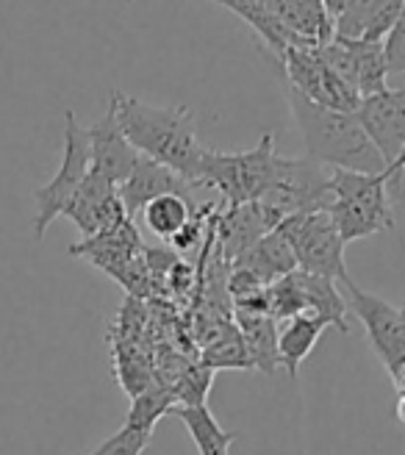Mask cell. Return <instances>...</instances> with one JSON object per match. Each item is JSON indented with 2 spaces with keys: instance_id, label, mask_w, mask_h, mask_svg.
<instances>
[{
  "instance_id": "obj_20",
  "label": "cell",
  "mask_w": 405,
  "mask_h": 455,
  "mask_svg": "<svg viewBox=\"0 0 405 455\" xmlns=\"http://www.w3.org/2000/svg\"><path fill=\"white\" fill-rule=\"evenodd\" d=\"M222 6H228L234 14H239L247 26H250L261 42L266 44L269 51H273L281 61V56L291 48H298L295 39H291V34L281 26L278 17L269 12L266 6V0H228V4H222Z\"/></svg>"
},
{
  "instance_id": "obj_25",
  "label": "cell",
  "mask_w": 405,
  "mask_h": 455,
  "mask_svg": "<svg viewBox=\"0 0 405 455\" xmlns=\"http://www.w3.org/2000/svg\"><path fill=\"white\" fill-rule=\"evenodd\" d=\"M175 408V397L170 392V386L159 383H150L142 395L133 397L131 403V411L125 417V427H133V430H145V434H153L155 422H159L164 414H170Z\"/></svg>"
},
{
  "instance_id": "obj_8",
  "label": "cell",
  "mask_w": 405,
  "mask_h": 455,
  "mask_svg": "<svg viewBox=\"0 0 405 455\" xmlns=\"http://www.w3.org/2000/svg\"><path fill=\"white\" fill-rule=\"evenodd\" d=\"M281 67H283L281 78L311 103L333 111H347V114H355L358 103H361V98L342 78H336V73L320 59L317 48L286 51L281 56Z\"/></svg>"
},
{
  "instance_id": "obj_13",
  "label": "cell",
  "mask_w": 405,
  "mask_h": 455,
  "mask_svg": "<svg viewBox=\"0 0 405 455\" xmlns=\"http://www.w3.org/2000/svg\"><path fill=\"white\" fill-rule=\"evenodd\" d=\"M89 136V158H92V172L106 178L108 184L120 187L123 180L131 175L133 164L139 162V153L131 148L125 133L117 123V108L115 100H108V108L103 117L86 128Z\"/></svg>"
},
{
  "instance_id": "obj_29",
  "label": "cell",
  "mask_w": 405,
  "mask_h": 455,
  "mask_svg": "<svg viewBox=\"0 0 405 455\" xmlns=\"http://www.w3.org/2000/svg\"><path fill=\"white\" fill-rule=\"evenodd\" d=\"M209 214H211L209 206H202L200 212H195V217L189 220V225L170 242L175 253H187V250H195V247H197V242H200V236H202V220H206Z\"/></svg>"
},
{
  "instance_id": "obj_2",
  "label": "cell",
  "mask_w": 405,
  "mask_h": 455,
  "mask_svg": "<svg viewBox=\"0 0 405 455\" xmlns=\"http://www.w3.org/2000/svg\"><path fill=\"white\" fill-rule=\"evenodd\" d=\"M283 92L289 100L291 117H295V125L303 136L306 158L328 170H347L364 175H380L389 170L355 114L333 111L311 103L300 92H295L286 81H283Z\"/></svg>"
},
{
  "instance_id": "obj_10",
  "label": "cell",
  "mask_w": 405,
  "mask_h": 455,
  "mask_svg": "<svg viewBox=\"0 0 405 455\" xmlns=\"http://www.w3.org/2000/svg\"><path fill=\"white\" fill-rule=\"evenodd\" d=\"M355 117L386 167H392L405 148V84L364 98L355 108Z\"/></svg>"
},
{
  "instance_id": "obj_11",
  "label": "cell",
  "mask_w": 405,
  "mask_h": 455,
  "mask_svg": "<svg viewBox=\"0 0 405 455\" xmlns=\"http://www.w3.org/2000/svg\"><path fill=\"white\" fill-rule=\"evenodd\" d=\"M333 36L350 42H384L402 12V0H325Z\"/></svg>"
},
{
  "instance_id": "obj_14",
  "label": "cell",
  "mask_w": 405,
  "mask_h": 455,
  "mask_svg": "<svg viewBox=\"0 0 405 455\" xmlns=\"http://www.w3.org/2000/svg\"><path fill=\"white\" fill-rule=\"evenodd\" d=\"M192 192H195V187L187 178H181L178 172H172L170 167H164L159 162H150V158H145V156H139V162L133 164L131 175L117 187V195L123 200V209H125L128 220L137 217L155 197L181 195V197L192 200Z\"/></svg>"
},
{
  "instance_id": "obj_21",
  "label": "cell",
  "mask_w": 405,
  "mask_h": 455,
  "mask_svg": "<svg viewBox=\"0 0 405 455\" xmlns=\"http://www.w3.org/2000/svg\"><path fill=\"white\" fill-rule=\"evenodd\" d=\"M303 278V298H306V314L317 316L328 328H339L342 333H350V325L345 320V298L336 289V281L330 278H320V275H308V272H300Z\"/></svg>"
},
{
  "instance_id": "obj_27",
  "label": "cell",
  "mask_w": 405,
  "mask_h": 455,
  "mask_svg": "<svg viewBox=\"0 0 405 455\" xmlns=\"http://www.w3.org/2000/svg\"><path fill=\"white\" fill-rule=\"evenodd\" d=\"M153 434H145V430H133V427H120L115 436H108L98 450L86 452V455H142L150 444Z\"/></svg>"
},
{
  "instance_id": "obj_30",
  "label": "cell",
  "mask_w": 405,
  "mask_h": 455,
  "mask_svg": "<svg viewBox=\"0 0 405 455\" xmlns=\"http://www.w3.org/2000/svg\"><path fill=\"white\" fill-rule=\"evenodd\" d=\"M389 192L394 195L397 203H405V148L397 162L389 167Z\"/></svg>"
},
{
  "instance_id": "obj_18",
  "label": "cell",
  "mask_w": 405,
  "mask_h": 455,
  "mask_svg": "<svg viewBox=\"0 0 405 455\" xmlns=\"http://www.w3.org/2000/svg\"><path fill=\"white\" fill-rule=\"evenodd\" d=\"M170 417L187 425L200 455H231V444L239 439L236 430H225L206 405H175Z\"/></svg>"
},
{
  "instance_id": "obj_24",
  "label": "cell",
  "mask_w": 405,
  "mask_h": 455,
  "mask_svg": "<svg viewBox=\"0 0 405 455\" xmlns=\"http://www.w3.org/2000/svg\"><path fill=\"white\" fill-rule=\"evenodd\" d=\"M200 363L209 367L211 372L214 370H253L250 358H247V350H244V341L234 323H228L209 341V347L202 350Z\"/></svg>"
},
{
  "instance_id": "obj_7",
  "label": "cell",
  "mask_w": 405,
  "mask_h": 455,
  "mask_svg": "<svg viewBox=\"0 0 405 455\" xmlns=\"http://www.w3.org/2000/svg\"><path fill=\"white\" fill-rule=\"evenodd\" d=\"M92 167V158H89V136L86 128L78 125L75 114L67 111L64 114V156H61V167L59 172L48 180L44 187L34 192L36 200V217H34V236L42 239L44 231L51 228L53 220L64 217V212L70 209L73 197L83 187V180Z\"/></svg>"
},
{
  "instance_id": "obj_22",
  "label": "cell",
  "mask_w": 405,
  "mask_h": 455,
  "mask_svg": "<svg viewBox=\"0 0 405 455\" xmlns=\"http://www.w3.org/2000/svg\"><path fill=\"white\" fill-rule=\"evenodd\" d=\"M350 42V39H347ZM353 51V70H355V92L358 98L380 95L389 78V64L384 53V42H350Z\"/></svg>"
},
{
  "instance_id": "obj_15",
  "label": "cell",
  "mask_w": 405,
  "mask_h": 455,
  "mask_svg": "<svg viewBox=\"0 0 405 455\" xmlns=\"http://www.w3.org/2000/svg\"><path fill=\"white\" fill-rule=\"evenodd\" d=\"M266 6L298 48H322L333 39V20L325 0H266Z\"/></svg>"
},
{
  "instance_id": "obj_19",
  "label": "cell",
  "mask_w": 405,
  "mask_h": 455,
  "mask_svg": "<svg viewBox=\"0 0 405 455\" xmlns=\"http://www.w3.org/2000/svg\"><path fill=\"white\" fill-rule=\"evenodd\" d=\"M325 328L328 325L311 314H300L283 325V331L278 333V355H281V367H286L291 378H298L300 363L311 355L314 347H317Z\"/></svg>"
},
{
  "instance_id": "obj_5",
  "label": "cell",
  "mask_w": 405,
  "mask_h": 455,
  "mask_svg": "<svg viewBox=\"0 0 405 455\" xmlns=\"http://www.w3.org/2000/svg\"><path fill=\"white\" fill-rule=\"evenodd\" d=\"M330 203V170L311 158H275V178L258 206L278 228L295 214L328 212Z\"/></svg>"
},
{
  "instance_id": "obj_3",
  "label": "cell",
  "mask_w": 405,
  "mask_h": 455,
  "mask_svg": "<svg viewBox=\"0 0 405 455\" xmlns=\"http://www.w3.org/2000/svg\"><path fill=\"white\" fill-rule=\"evenodd\" d=\"M328 217L333 220L345 244L394 228V212L389 203V170L380 175L330 170Z\"/></svg>"
},
{
  "instance_id": "obj_1",
  "label": "cell",
  "mask_w": 405,
  "mask_h": 455,
  "mask_svg": "<svg viewBox=\"0 0 405 455\" xmlns=\"http://www.w3.org/2000/svg\"><path fill=\"white\" fill-rule=\"evenodd\" d=\"M111 100L131 148L200 189V164L206 148L197 142L195 111L187 106H150L123 92H111Z\"/></svg>"
},
{
  "instance_id": "obj_9",
  "label": "cell",
  "mask_w": 405,
  "mask_h": 455,
  "mask_svg": "<svg viewBox=\"0 0 405 455\" xmlns=\"http://www.w3.org/2000/svg\"><path fill=\"white\" fill-rule=\"evenodd\" d=\"M342 286L350 294V308L355 311V316H361L372 350L400 380L405 372V314L397 311L392 303L380 300L377 294L358 289L353 281H345Z\"/></svg>"
},
{
  "instance_id": "obj_4",
  "label": "cell",
  "mask_w": 405,
  "mask_h": 455,
  "mask_svg": "<svg viewBox=\"0 0 405 455\" xmlns=\"http://www.w3.org/2000/svg\"><path fill=\"white\" fill-rule=\"evenodd\" d=\"M275 148L273 136L264 133L253 150L219 153L206 148L200 164V187H214L231 206L258 203L275 178Z\"/></svg>"
},
{
  "instance_id": "obj_17",
  "label": "cell",
  "mask_w": 405,
  "mask_h": 455,
  "mask_svg": "<svg viewBox=\"0 0 405 455\" xmlns=\"http://www.w3.org/2000/svg\"><path fill=\"white\" fill-rule=\"evenodd\" d=\"M234 325L244 341L250 367L261 370L264 375H275V370L281 367V355H278V328L273 316L236 311Z\"/></svg>"
},
{
  "instance_id": "obj_12",
  "label": "cell",
  "mask_w": 405,
  "mask_h": 455,
  "mask_svg": "<svg viewBox=\"0 0 405 455\" xmlns=\"http://www.w3.org/2000/svg\"><path fill=\"white\" fill-rule=\"evenodd\" d=\"M64 217L75 222V228L83 234V239L115 231L117 225H123L128 220L125 209H123V200L117 195V187L108 184L106 178H100L92 170H89L83 187L73 197L70 209L64 212Z\"/></svg>"
},
{
  "instance_id": "obj_26",
  "label": "cell",
  "mask_w": 405,
  "mask_h": 455,
  "mask_svg": "<svg viewBox=\"0 0 405 455\" xmlns=\"http://www.w3.org/2000/svg\"><path fill=\"white\" fill-rule=\"evenodd\" d=\"M211 380L214 372L202 363H195V367H187L178 378L175 386H170V392L175 397V405H206V395L211 392Z\"/></svg>"
},
{
  "instance_id": "obj_28",
  "label": "cell",
  "mask_w": 405,
  "mask_h": 455,
  "mask_svg": "<svg viewBox=\"0 0 405 455\" xmlns=\"http://www.w3.org/2000/svg\"><path fill=\"white\" fill-rule=\"evenodd\" d=\"M384 53H386L389 73H405V6L394 22V28L384 39Z\"/></svg>"
},
{
  "instance_id": "obj_23",
  "label": "cell",
  "mask_w": 405,
  "mask_h": 455,
  "mask_svg": "<svg viewBox=\"0 0 405 455\" xmlns=\"http://www.w3.org/2000/svg\"><path fill=\"white\" fill-rule=\"evenodd\" d=\"M192 206H195V203L189 197H181V195L155 197L153 203H147V206L142 209L145 228L153 236H159L164 242H172L189 225V220L195 217Z\"/></svg>"
},
{
  "instance_id": "obj_6",
  "label": "cell",
  "mask_w": 405,
  "mask_h": 455,
  "mask_svg": "<svg viewBox=\"0 0 405 455\" xmlns=\"http://www.w3.org/2000/svg\"><path fill=\"white\" fill-rule=\"evenodd\" d=\"M275 231L289 244L300 272L342 281V283L350 281L347 264H345V242L339 231H336L333 220L328 217V212L295 214L283 220Z\"/></svg>"
},
{
  "instance_id": "obj_16",
  "label": "cell",
  "mask_w": 405,
  "mask_h": 455,
  "mask_svg": "<svg viewBox=\"0 0 405 455\" xmlns=\"http://www.w3.org/2000/svg\"><path fill=\"white\" fill-rule=\"evenodd\" d=\"M275 225L266 217V212L258 203H244V206H231L217 222L219 234V250L231 264L244 256L247 250L256 247L266 234H273Z\"/></svg>"
}]
</instances>
